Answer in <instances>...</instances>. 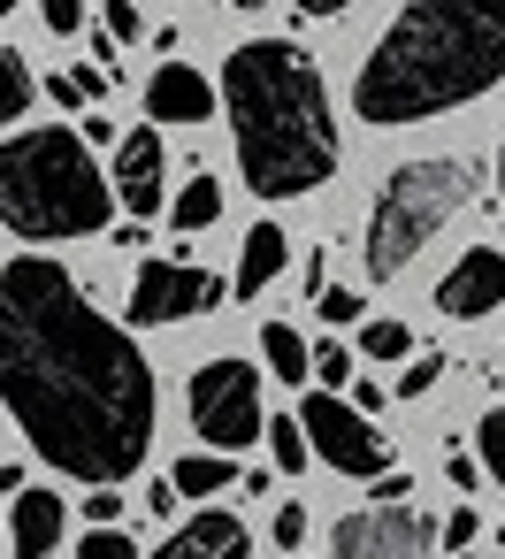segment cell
I'll return each mask as SVG.
<instances>
[{
	"mask_svg": "<svg viewBox=\"0 0 505 559\" xmlns=\"http://www.w3.org/2000/svg\"><path fill=\"white\" fill-rule=\"evenodd\" d=\"M0 406L47 467L116 490L146 467L161 391L131 330H116L62 261L16 253L0 261Z\"/></svg>",
	"mask_w": 505,
	"mask_h": 559,
	"instance_id": "6da1fadb",
	"label": "cell"
},
{
	"mask_svg": "<svg viewBox=\"0 0 505 559\" xmlns=\"http://www.w3.org/2000/svg\"><path fill=\"white\" fill-rule=\"evenodd\" d=\"M223 116L238 139V177L253 200H306L337 177V116L329 85L306 47L291 39H245L223 62Z\"/></svg>",
	"mask_w": 505,
	"mask_h": 559,
	"instance_id": "7a4b0ae2",
	"label": "cell"
},
{
	"mask_svg": "<svg viewBox=\"0 0 505 559\" xmlns=\"http://www.w3.org/2000/svg\"><path fill=\"white\" fill-rule=\"evenodd\" d=\"M505 78V0H406L375 39L352 116L375 131L452 116Z\"/></svg>",
	"mask_w": 505,
	"mask_h": 559,
	"instance_id": "3957f363",
	"label": "cell"
},
{
	"mask_svg": "<svg viewBox=\"0 0 505 559\" xmlns=\"http://www.w3.org/2000/svg\"><path fill=\"white\" fill-rule=\"evenodd\" d=\"M116 215V192L93 162V146L77 131H16L0 139V223L16 238L47 246V238H100Z\"/></svg>",
	"mask_w": 505,
	"mask_h": 559,
	"instance_id": "277c9868",
	"label": "cell"
},
{
	"mask_svg": "<svg viewBox=\"0 0 505 559\" xmlns=\"http://www.w3.org/2000/svg\"><path fill=\"white\" fill-rule=\"evenodd\" d=\"M467 162L459 154H429V162H398L375 192V215H368V276L390 284L421 261V246L467 207Z\"/></svg>",
	"mask_w": 505,
	"mask_h": 559,
	"instance_id": "5b68a950",
	"label": "cell"
},
{
	"mask_svg": "<svg viewBox=\"0 0 505 559\" xmlns=\"http://www.w3.org/2000/svg\"><path fill=\"white\" fill-rule=\"evenodd\" d=\"M192 429L207 437V452H245L253 437H261V376H253V360H230V353H215V360H200V376H192Z\"/></svg>",
	"mask_w": 505,
	"mask_h": 559,
	"instance_id": "8992f818",
	"label": "cell"
},
{
	"mask_svg": "<svg viewBox=\"0 0 505 559\" xmlns=\"http://www.w3.org/2000/svg\"><path fill=\"white\" fill-rule=\"evenodd\" d=\"M299 437H306V460H322V467H337V475H360V483L390 475V437H383L368 414H352L337 391H314V399L299 406Z\"/></svg>",
	"mask_w": 505,
	"mask_h": 559,
	"instance_id": "52a82bcc",
	"label": "cell"
},
{
	"mask_svg": "<svg viewBox=\"0 0 505 559\" xmlns=\"http://www.w3.org/2000/svg\"><path fill=\"white\" fill-rule=\"evenodd\" d=\"M207 307H223V276H207L192 261H139V276H131V322L139 330L192 322Z\"/></svg>",
	"mask_w": 505,
	"mask_h": 559,
	"instance_id": "ba28073f",
	"label": "cell"
},
{
	"mask_svg": "<svg viewBox=\"0 0 505 559\" xmlns=\"http://www.w3.org/2000/svg\"><path fill=\"white\" fill-rule=\"evenodd\" d=\"M329 559H436V528L413 506H360L329 528Z\"/></svg>",
	"mask_w": 505,
	"mask_h": 559,
	"instance_id": "9c48e42d",
	"label": "cell"
},
{
	"mask_svg": "<svg viewBox=\"0 0 505 559\" xmlns=\"http://www.w3.org/2000/svg\"><path fill=\"white\" fill-rule=\"evenodd\" d=\"M497 307H505V253H497V246L459 253V261L444 269V284H436V314L482 322V314H497Z\"/></svg>",
	"mask_w": 505,
	"mask_h": 559,
	"instance_id": "30bf717a",
	"label": "cell"
},
{
	"mask_svg": "<svg viewBox=\"0 0 505 559\" xmlns=\"http://www.w3.org/2000/svg\"><path fill=\"white\" fill-rule=\"evenodd\" d=\"M116 207H131L139 223L146 215H161V192H169V146H161V131L146 123V131H131L123 146H116Z\"/></svg>",
	"mask_w": 505,
	"mask_h": 559,
	"instance_id": "8fae6325",
	"label": "cell"
},
{
	"mask_svg": "<svg viewBox=\"0 0 505 559\" xmlns=\"http://www.w3.org/2000/svg\"><path fill=\"white\" fill-rule=\"evenodd\" d=\"M62 528H70V498H55L47 483H24L16 506H9V551L16 559H55Z\"/></svg>",
	"mask_w": 505,
	"mask_h": 559,
	"instance_id": "7c38bea8",
	"label": "cell"
},
{
	"mask_svg": "<svg viewBox=\"0 0 505 559\" xmlns=\"http://www.w3.org/2000/svg\"><path fill=\"white\" fill-rule=\"evenodd\" d=\"M146 116H154V131H161V123H207V116H215V85H207L192 62H161V70L146 78Z\"/></svg>",
	"mask_w": 505,
	"mask_h": 559,
	"instance_id": "4fadbf2b",
	"label": "cell"
},
{
	"mask_svg": "<svg viewBox=\"0 0 505 559\" xmlns=\"http://www.w3.org/2000/svg\"><path fill=\"white\" fill-rule=\"evenodd\" d=\"M245 551H253V536H245L238 513H192L184 528L161 536L154 559H245Z\"/></svg>",
	"mask_w": 505,
	"mask_h": 559,
	"instance_id": "5bb4252c",
	"label": "cell"
},
{
	"mask_svg": "<svg viewBox=\"0 0 505 559\" xmlns=\"http://www.w3.org/2000/svg\"><path fill=\"white\" fill-rule=\"evenodd\" d=\"M276 276H284V230H276V223H253V230H245V253H238L230 292H238V299H253V292H268Z\"/></svg>",
	"mask_w": 505,
	"mask_h": 559,
	"instance_id": "9a60e30c",
	"label": "cell"
},
{
	"mask_svg": "<svg viewBox=\"0 0 505 559\" xmlns=\"http://www.w3.org/2000/svg\"><path fill=\"white\" fill-rule=\"evenodd\" d=\"M223 483H238V467H230L223 452H192V460L169 467V490H177V498H215Z\"/></svg>",
	"mask_w": 505,
	"mask_h": 559,
	"instance_id": "2e32d148",
	"label": "cell"
},
{
	"mask_svg": "<svg viewBox=\"0 0 505 559\" xmlns=\"http://www.w3.org/2000/svg\"><path fill=\"white\" fill-rule=\"evenodd\" d=\"M261 360L284 376V383H306V337L291 322H261Z\"/></svg>",
	"mask_w": 505,
	"mask_h": 559,
	"instance_id": "e0dca14e",
	"label": "cell"
},
{
	"mask_svg": "<svg viewBox=\"0 0 505 559\" xmlns=\"http://www.w3.org/2000/svg\"><path fill=\"white\" fill-rule=\"evenodd\" d=\"M215 215H223V185H215V177H192V185L169 200V223H177V230H207Z\"/></svg>",
	"mask_w": 505,
	"mask_h": 559,
	"instance_id": "ac0fdd59",
	"label": "cell"
},
{
	"mask_svg": "<svg viewBox=\"0 0 505 559\" xmlns=\"http://www.w3.org/2000/svg\"><path fill=\"white\" fill-rule=\"evenodd\" d=\"M24 108H32V70H24V55L0 47V131H9Z\"/></svg>",
	"mask_w": 505,
	"mask_h": 559,
	"instance_id": "d6986e66",
	"label": "cell"
},
{
	"mask_svg": "<svg viewBox=\"0 0 505 559\" xmlns=\"http://www.w3.org/2000/svg\"><path fill=\"white\" fill-rule=\"evenodd\" d=\"M306 376L345 399V391H352V353H345V345H306Z\"/></svg>",
	"mask_w": 505,
	"mask_h": 559,
	"instance_id": "ffe728a7",
	"label": "cell"
},
{
	"mask_svg": "<svg viewBox=\"0 0 505 559\" xmlns=\"http://www.w3.org/2000/svg\"><path fill=\"white\" fill-rule=\"evenodd\" d=\"M261 437H268V452H276V467H284V475H299V467H306V437H299V414H276V421H261Z\"/></svg>",
	"mask_w": 505,
	"mask_h": 559,
	"instance_id": "44dd1931",
	"label": "cell"
},
{
	"mask_svg": "<svg viewBox=\"0 0 505 559\" xmlns=\"http://www.w3.org/2000/svg\"><path fill=\"white\" fill-rule=\"evenodd\" d=\"M314 314L345 330V322H360V314H368V299H360V292H345V284H322V292H314Z\"/></svg>",
	"mask_w": 505,
	"mask_h": 559,
	"instance_id": "7402d4cb",
	"label": "cell"
},
{
	"mask_svg": "<svg viewBox=\"0 0 505 559\" xmlns=\"http://www.w3.org/2000/svg\"><path fill=\"white\" fill-rule=\"evenodd\" d=\"M360 353L368 360H398V353H413V337H406V322H368L360 330Z\"/></svg>",
	"mask_w": 505,
	"mask_h": 559,
	"instance_id": "603a6c76",
	"label": "cell"
},
{
	"mask_svg": "<svg viewBox=\"0 0 505 559\" xmlns=\"http://www.w3.org/2000/svg\"><path fill=\"white\" fill-rule=\"evenodd\" d=\"M474 437H482V467H490V475H497V490H505V406H490Z\"/></svg>",
	"mask_w": 505,
	"mask_h": 559,
	"instance_id": "cb8c5ba5",
	"label": "cell"
},
{
	"mask_svg": "<svg viewBox=\"0 0 505 559\" xmlns=\"http://www.w3.org/2000/svg\"><path fill=\"white\" fill-rule=\"evenodd\" d=\"M77 559H146V551H139L123 528H93V536L77 544Z\"/></svg>",
	"mask_w": 505,
	"mask_h": 559,
	"instance_id": "d4e9b609",
	"label": "cell"
},
{
	"mask_svg": "<svg viewBox=\"0 0 505 559\" xmlns=\"http://www.w3.org/2000/svg\"><path fill=\"white\" fill-rule=\"evenodd\" d=\"M39 16L55 39H70V32H85V0H39Z\"/></svg>",
	"mask_w": 505,
	"mask_h": 559,
	"instance_id": "484cf974",
	"label": "cell"
},
{
	"mask_svg": "<svg viewBox=\"0 0 505 559\" xmlns=\"http://www.w3.org/2000/svg\"><path fill=\"white\" fill-rule=\"evenodd\" d=\"M436 376H444V360H436V353H421V360L398 376V399H421V391H436Z\"/></svg>",
	"mask_w": 505,
	"mask_h": 559,
	"instance_id": "4316f807",
	"label": "cell"
},
{
	"mask_svg": "<svg viewBox=\"0 0 505 559\" xmlns=\"http://www.w3.org/2000/svg\"><path fill=\"white\" fill-rule=\"evenodd\" d=\"M474 536H482V521H474V506H459V513H452V521L436 528V544H452L459 559H467V544H474Z\"/></svg>",
	"mask_w": 505,
	"mask_h": 559,
	"instance_id": "83f0119b",
	"label": "cell"
},
{
	"mask_svg": "<svg viewBox=\"0 0 505 559\" xmlns=\"http://www.w3.org/2000/svg\"><path fill=\"white\" fill-rule=\"evenodd\" d=\"M62 78L77 85V100H108V85H116V78H108V70H93V62H77V70H62Z\"/></svg>",
	"mask_w": 505,
	"mask_h": 559,
	"instance_id": "f1b7e54d",
	"label": "cell"
},
{
	"mask_svg": "<svg viewBox=\"0 0 505 559\" xmlns=\"http://www.w3.org/2000/svg\"><path fill=\"white\" fill-rule=\"evenodd\" d=\"M100 24H108V39H139V9H131V0H108Z\"/></svg>",
	"mask_w": 505,
	"mask_h": 559,
	"instance_id": "f546056e",
	"label": "cell"
},
{
	"mask_svg": "<svg viewBox=\"0 0 505 559\" xmlns=\"http://www.w3.org/2000/svg\"><path fill=\"white\" fill-rule=\"evenodd\" d=\"M85 521H93V528H116V521H123V498H116V490H93V498H85Z\"/></svg>",
	"mask_w": 505,
	"mask_h": 559,
	"instance_id": "4dcf8cb0",
	"label": "cell"
},
{
	"mask_svg": "<svg viewBox=\"0 0 505 559\" xmlns=\"http://www.w3.org/2000/svg\"><path fill=\"white\" fill-rule=\"evenodd\" d=\"M299 536H306V506H291V498H284V506H276V544L291 551Z\"/></svg>",
	"mask_w": 505,
	"mask_h": 559,
	"instance_id": "1f68e13d",
	"label": "cell"
},
{
	"mask_svg": "<svg viewBox=\"0 0 505 559\" xmlns=\"http://www.w3.org/2000/svg\"><path fill=\"white\" fill-rule=\"evenodd\" d=\"M406 490H413L406 475H375V506H406Z\"/></svg>",
	"mask_w": 505,
	"mask_h": 559,
	"instance_id": "d6a6232c",
	"label": "cell"
},
{
	"mask_svg": "<svg viewBox=\"0 0 505 559\" xmlns=\"http://www.w3.org/2000/svg\"><path fill=\"white\" fill-rule=\"evenodd\" d=\"M444 475H452V483H459V490H474V475H482V467H474V460H467V452H452V460H444Z\"/></svg>",
	"mask_w": 505,
	"mask_h": 559,
	"instance_id": "836d02e7",
	"label": "cell"
},
{
	"mask_svg": "<svg viewBox=\"0 0 505 559\" xmlns=\"http://www.w3.org/2000/svg\"><path fill=\"white\" fill-rule=\"evenodd\" d=\"M291 9H299V16H345L352 0H291Z\"/></svg>",
	"mask_w": 505,
	"mask_h": 559,
	"instance_id": "e575fe53",
	"label": "cell"
},
{
	"mask_svg": "<svg viewBox=\"0 0 505 559\" xmlns=\"http://www.w3.org/2000/svg\"><path fill=\"white\" fill-rule=\"evenodd\" d=\"M77 139H85V146H108V139H116V123H108V116H85V131H77Z\"/></svg>",
	"mask_w": 505,
	"mask_h": 559,
	"instance_id": "d590c367",
	"label": "cell"
},
{
	"mask_svg": "<svg viewBox=\"0 0 505 559\" xmlns=\"http://www.w3.org/2000/svg\"><path fill=\"white\" fill-rule=\"evenodd\" d=\"M16 9H24V0H0V24H9V16H16Z\"/></svg>",
	"mask_w": 505,
	"mask_h": 559,
	"instance_id": "8d00e7d4",
	"label": "cell"
},
{
	"mask_svg": "<svg viewBox=\"0 0 505 559\" xmlns=\"http://www.w3.org/2000/svg\"><path fill=\"white\" fill-rule=\"evenodd\" d=\"M497 200H505V154H497Z\"/></svg>",
	"mask_w": 505,
	"mask_h": 559,
	"instance_id": "74e56055",
	"label": "cell"
},
{
	"mask_svg": "<svg viewBox=\"0 0 505 559\" xmlns=\"http://www.w3.org/2000/svg\"><path fill=\"white\" fill-rule=\"evenodd\" d=\"M230 9H261V0H230Z\"/></svg>",
	"mask_w": 505,
	"mask_h": 559,
	"instance_id": "f35d334b",
	"label": "cell"
},
{
	"mask_svg": "<svg viewBox=\"0 0 505 559\" xmlns=\"http://www.w3.org/2000/svg\"><path fill=\"white\" fill-rule=\"evenodd\" d=\"M497 544H505V528H497Z\"/></svg>",
	"mask_w": 505,
	"mask_h": 559,
	"instance_id": "ab89813d",
	"label": "cell"
}]
</instances>
